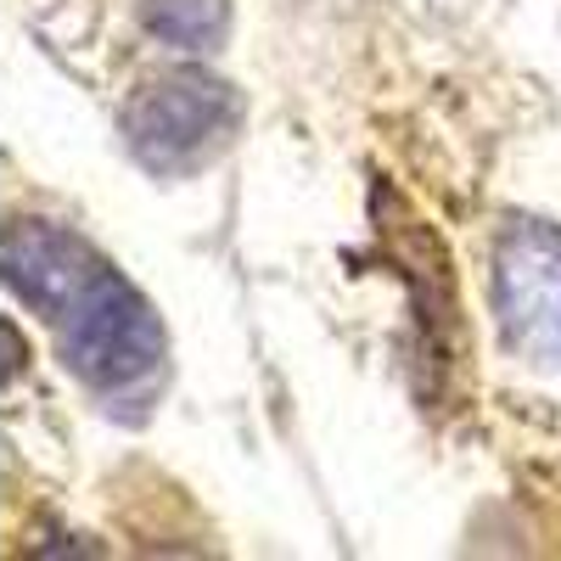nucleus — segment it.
<instances>
[{
    "label": "nucleus",
    "instance_id": "f03ea898",
    "mask_svg": "<svg viewBox=\"0 0 561 561\" xmlns=\"http://www.w3.org/2000/svg\"><path fill=\"white\" fill-rule=\"evenodd\" d=\"M242 124V102L225 79L197 68H174L147 79L124 107V140L140 169L152 174H192L214 163Z\"/></svg>",
    "mask_w": 561,
    "mask_h": 561
},
{
    "label": "nucleus",
    "instance_id": "20e7f679",
    "mask_svg": "<svg viewBox=\"0 0 561 561\" xmlns=\"http://www.w3.org/2000/svg\"><path fill=\"white\" fill-rule=\"evenodd\" d=\"M102 264L107 259L90 242H79L73 230L45 225V219H23V225H12V237H7V287L39 320H57Z\"/></svg>",
    "mask_w": 561,
    "mask_h": 561
},
{
    "label": "nucleus",
    "instance_id": "f257e3e1",
    "mask_svg": "<svg viewBox=\"0 0 561 561\" xmlns=\"http://www.w3.org/2000/svg\"><path fill=\"white\" fill-rule=\"evenodd\" d=\"M51 325H57L68 370L90 393H102L107 404H140L158 393L163 359H169L158 309L113 264H102L90 275L84 293Z\"/></svg>",
    "mask_w": 561,
    "mask_h": 561
},
{
    "label": "nucleus",
    "instance_id": "7ed1b4c3",
    "mask_svg": "<svg viewBox=\"0 0 561 561\" xmlns=\"http://www.w3.org/2000/svg\"><path fill=\"white\" fill-rule=\"evenodd\" d=\"M494 314L511 354L561 370V237L517 219L494 248Z\"/></svg>",
    "mask_w": 561,
    "mask_h": 561
},
{
    "label": "nucleus",
    "instance_id": "39448f33",
    "mask_svg": "<svg viewBox=\"0 0 561 561\" xmlns=\"http://www.w3.org/2000/svg\"><path fill=\"white\" fill-rule=\"evenodd\" d=\"M140 28L174 51H219L230 34L225 0H140Z\"/></svg>",
    "mask_w": 561,
    "mask_h": 561
}]
</instances>
